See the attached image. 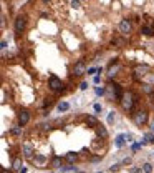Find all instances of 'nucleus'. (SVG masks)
<instances>
[{
  "instance_id": "nucleus-1",
  "label": "nucleus",
  "mask_w": 154,
  "mask_h": 173,
  "mask_svg": "<svg viewBox=\"0 0 154 173\" xmlns=\"http://www.w3.org/2000/svg\"><path fill=\"white\" fill-rule=\"evenodd\" d=\"M121 105H123V108L124 110H131L134 105V95L131 92H126L124 95H123V98H121Z\"/></svg>"
},
{
  "instance_id": "nucleus-2",
  "label": "nucleus",
  "mask_w": 154,
  "mask_h": 173,
  "mask_svg": "<svg viewBox=\"0 0 154 173\" xmlns=\"http://www.w3.org/2000/svg\"><path fill=\"white\" fill-rule=\"evenodd\" d=\"M48 86H50L53 92H60L61 88H63V83H61V80L58 78V77L52 75V77H50V80H48Z\"/></svg>"
},
{
  "instance_id": "nucleus-3",
  "label": "nucleus",
  "mask_w": 154,
  "mask_h": 173,
  "mask_svg": "<svg viewBox=\"0 0 154 173\" xmlns=\"http://www.w3.org/2000/svg\"><path fill=\"white\" fill-rule=\"evenodd\" d=\"M146 122H147V113H146V112L139 110V112L134 113V123H136L138 126H142Z\"/></svg>"
},
{
  "instance_id": "nucleus-4",
  "label": "nucleus",
  "mask_w": 154,
  "mask_h": 173,
  "mask_svg": "<svg viewBox=\"0 0 154 173\" xmlns=\"http://www.w3.org/2000/svg\"><path fill=\"white\" fill-rule=\"evenodd\" d=\"M25 25H27V19L23 17V15H18L17 19H15V30L17 33H22L25 30Z\"/></svg>"
},
{
  "instance_id": "nucleus-5",
  "label": "nucleus",
  "mask_w": 154,
  "mask_h": 173,
  "mask_svg": "<svg viewBox=\"0 0 154 173\" xmlns=\"http://www.w3.org/2000/svg\"><path fill=\"white\" fill-rule=\"evenodd\" d=\"M28 122H30V113H28L27 110H20V112H18V125L25 126Z\"/></svg>"
},
{
  "instance_id": "nucleus-6",
  "label": "nucleus",
  "mask_w": 154,
  "mask_h": 173,
  "mask_svg": "<svg viewBox=\"0 0 154 173\" xmlns=\"http://www.w3.org/2000/svg\"><path fill=\"white\" fill-rule=\"evenodd\" d=\"M119 30H121V33H123V35L129 33V32H131V22H129L128 19H123L119 22Z\"/></svg>"
},
{
  "instance_id": "nucleus-7",
  "label": "nucleus",
  "mask_w": 154,
  "mask_h": 173,
  "mask_svg": "<svg viewBox=\"0 0 154 173\" xmlns=\"http://www.w3.org/2000/svg\"><path fill=\"white\" fill-rule=\"evenodd\" d=\"M85 72H86V65H85V62H78V63L73 67V73H75V75H83Z\"/></svg>"
},
{
  "instance_id": "nucleus-8",
  "label": "nucleus",
  "mask_w": 154,
  "mask_h": 173,
  "mask_svg": "<svg viewBox=\"0 0 154 173\" xmlns=\"http://www.w3.org/2000/svg\"><path fill=\"white\" fill-rule=\"evenodd\" d=\"M147 72H149V67L147 65H141V67H136V68H134V75H136V77H142V75H146Z\"/></svg>"
},
{
  "instance_id": "nucleus-9",
  "label": "nucleus",
  "mask_w": 154,
  "mask_h": 173,
  "mask_svg": "<svg viewBox=\"0 0 154 173\" xmlns=\"http://www.w3.org/2000/svg\"><path fill=\"white\" fill-rule=\"evenodd\" d=\"M113 86V92H114V97L118 100H121L123 98V95H124V92H123V88H121V85H118V83H114V85H111Z\"/></svg>"
},
{
  "instance_id": "nucleus-10",
  "label": "nucleus",
  "mask_w": 154,
  "mask_h": 173,
  "mask_svg": "<svg viewBox=\"0 0 154 173\" xmlns=\"http://www.w3.org/2000/svg\"><path fill=\"white\" fill-rule=\"evenodd\" d=\"M94 130H96V135H98L100 138H106V137H108L106 128H104L103 125H96V126H94Z\"/></svg>"
},
{
  "instance_id": "nucleus-11",
  "label": "nucleus",
  "mask_w": 154,
  "mask_h": 173,
  "mask_svg": "<svg viewBox=\"0 0 154 173\" xmlns=\"http://www.w3.org/2000/svg\"><path fill=\"white\" fill-rule=\"evenodd\" d=\"M141 33H142V35H146V37H151V35H154V27L144 25L142 28H141Z\"/></svg>"
},
{
  "instance_id": "nucleus-12",
  "label": "nucleus",
  "mask_w": 154,
  "mask_h": 173,
  "mask_svg": "<svg viewBox=\"0 0 154 173\" xmlns=\"http://www.w3.org/2000/svg\"><path fill=\"white\" fill-rule=\"evenodd\" d=\"M22 152H23V157L25 158H32V153H33V148L30 145H23V148H22Z\"/></svg>"
},
{
  "instance_id": "nucleus-13",
  "label": "nucleus",
  "mask_w": 154,
  "mask_h": 173,
  "mask_svg": "<svg viewBox=\"0 0 154 173\" xmlns=\"http://www.w3.org/2000/svg\"><path fill=\"white\" fill-rule=\"evenodd\" d=\"M86 125H90L91 128H94V126L98 125V120H96V117H93V115H88V117H86Z\"/></svg>"
},
{
  "instance_id": "nucleus-14",
  "label": "nucleus",
  "mask_w": 154,
  "mask_h": 173,
  "mask_svg": "<svg viewBox=\"0 0 154 173\" xmlns=\"http://www.w3.org/2000/svg\"><path fill=\"white\" fill-rule=\"evenodd\" d=\"M12 168H14L15 172H20V170H23V168H22V160H20V158H15L14 161H12Z\"/></svg>"
},
{
  "instance_id": "nucleus-15",
  "label": "nucleus",
  "mask_w": 154,
  "mask_h": 173,
  "mask_svg": "<svg viewBox=\"0 0 154 173\" xmlns=\"http://www.w3.org/2000/svg\"><path fill=\"white\" fill-rule=\"evenodd\" d=\"M76 158H78V155H76L75 152H68L66 153V161H68V163H73Z\"/></svg>"
},
{
  "instance_id": "nucleus-16",
  "label": "nucleus",
  "mask_w": 154,
  "mask_h": 173,
  "mask_svg": "<svg viewBox=\"0 0 154 173\" xmlns=\"http://www.w3.org/2000/svg\"><path fill=\"white\" fill-rule=\"evenodd\" d=\"M52 166H53L55 170H58V168H61V158H58V157H55V158L52 160Z\"/></svg>"
},
{
  "instance_id": "nucleus-17",
  "label": "nucleus",
  "mask_w": 154,
  "mask_h": 173,
  "mask_svg": "<svg viewBox=\"0 0 154 173\" xmlns=\"http://www.w3.org/2000/svg\"><path fill=\"white\" fill-rule=\"evenodd\" d=\"M124 138H126V135H118L116 137V146L118 148H121V146L124 145Z\"/></svg>"
},
{
  "instance_id": "nucleus-18",
  "label": "nucleus",
  "mask_w": 154,
  "mask_h": 173,
  "mask_svg": "<svg viewBox=\"0 0 154 173\" xmlns=\"http://www.w3.org/2000/svg\"><path fill=\"white\" fill-rule=\"evenodd\" d=\"M153 170H154V168H153V165H151V163H144V165H142V168H141V172H146V173H151Z\"/></svg>"
},
{
  "instance_id": "nucleus-19",
  "label": "nucleus",
  "mask_w": 154,
  "mask_h": 173,
  "mask_svg": "<svg viewBox=\"0 0 154 173\" xmlns=\"http://www.w3.org/2000/svg\"><path fill=\"white\" fill-rule=\"evenodd\" d=\"M61 170H63V172H78V170H76L75 166H71V165H68V166H61Z\"/></svg>"
},
{
  "instance_id": "nucleus-20",
  "label": "nucleus",
  "mask_w": 154,
  "mask_h": 173,
  "mask_svg": "<svg viewBox=\"0 0 154 173\" xmlns=\"http://www.w3.org/2000/svg\"><path fill=\"white\" fill-rule=\"evenodd\" d=\"M68 108H70L68 103H60V105H58V110H60V112H66Z\"/></svg>"
},
{
  "instance_id": "nucleus-21",
  "label": "nucleus",
  "mask_w": 154,
  "mask_h": 173,
  "mask_svg": "<svg viewBox=\"0 0 154 173\" xmlns=\"http://www.w3.org/2000/svg\"><path fill=\"white\" fill-rule=\"evenodd\" d=\"M116 72H118V67H111L108 75H109V77H114V75H116Z\"/></svg>"
},
{
  "instance_id": "nucleus-22",
  "label": "nucleus",
  "mask_w": 154,
  "mask_h": 173,
  "mask_svg": "<svg viewBox=\"0 0 154 173\" xmlns=\"http://www.w3.org/2000/svg\"><path fill=\"white\" fill-rule=\"evenodd\" d=\"M70 5L73 7V8H80V0H71V3H70Z\"/></svg>"
},
{
  "instance_id": "nucleus-23",
  "label": "nucleus",
  "mask_w": 154,
  "mask_h": 173,
  "mask_svg": "<svg viewBox=\"0 0 154 173\" xmlns=\"http://www.w3.org/2000/svg\"><path fill=\"white\" fill-rule=\"evenodd\" d=\"M12 133H14V135H20L22 130L18 128V126H14V128H12Z\"/></svg>"
},
{
  "instance_id": "nucleus-24",
  "label": "nucleus",
  "mask_w": 154,
  "mask_h": 173,
  "mask_svg": "<svg viewBox=\"0 0 154 173\" xmlns=\"http://www.w3.org/2000/svg\"><path fill=\"white\" fill-rule=\"evenodd\" d=\"M108 122H109V123H113L114 122V112H111L109 115H108Z\"/></svg>"
},
{
  "instance_id": "nucleus-25",
  "label": "nucleus",
  "mask_w": 154,
  "mask_h": 173,
  "mask_svg": "<svg viewBox=\"0 0 154 173\" xmlns=\"http://www.w3.org/2000/svg\"><path fill=\"white\" fill-rule=\"evenodd\" d=\"M142 88H144L146 92H153V86L151 85H142Z\"/></svg>"
},
{
  "instance_id": "nucleus-26",
  "label": "nucleus",
  "mask_w": 154,
  "mask_h": 173,
  "mask_svg": "<svg viewBox=\"0 0 154 173\" xmlns=\"http://www.w3.org/2000/svg\"><path fill=\"white\" fill-rule=\"evenodd\" d=\"M96 93H98V95H103V93H104V88H103V86H98V88H96Z\"/></svg>"
},
{
  "instance_id": "nucleus-27",
  "label": "nucleus",
  "mask_w": 154,
  "mask_h": 173,
  "mask_svg": "<svg viewBox=\"0 0 154 173\" xmlns=\"http://www.w3.org/2000/svg\"><path fill=\"white\" fill-rule=\"evenodd\" d=\"M119 168V165H113V166H109V172H116Z\"/></svg>"
},
{
  "instance_id": "nucleus-28",
  "label": "nucleus",
  "mask_w": 154,
  "mask_h": 173,
  "mask_svg": "<svg viewBox=\"0 0 154 173\" xmlns=\"http://www.w3.org/2000/svg\"><path fill=\"white\" fill-rule=\"evenodd\" d=\"M80 88H81V90H86V88H88V83H86V82H83V83H81V86H80Z\"/></svg>"
},
{
  "instance_id": "nucleus-29",
  "label": "nucleus",
  "mask_w": 154,
  "mask_h": 173,
  "mask_svg": "<svg viewBox=\"0 0 154 173\" xmlns=\"http://www.w3.org/2000/svg\"><path fill=\"white\" fill-rule=\"evenodd\" d=\"M94 110H96V112H101V105H100V103H96V105H94Z\"/></svg>"
},
{
  "instance_id": "nucleus-30",
  "label": "nucleus",
  "mask_w": 154,
  "mask_h": 173,
  "mask_svg": "<svg viewBox=\"0 0 154 173\" xmlns=\"http://www.w3.org/2000/svg\"><path fill=\"white\" fill-rule=\"evenodd\" d=\"M37 161H38V163H43V161H45V158H43V157H37Z\"/></svg>"
},
{
  "instance_id": "nucleus-31",
  "label": "nucleus",
  "mask_w": 154,
  "mask_h": 173,
  "mask_svg": "<svg viewBox=\"0 0 154 173\" xmlns=\"http://www.w3.org/2000/svg\"><path fill=\"white\" fill-rule=\"evenodd\" d=\"M129 172H131V173H136V172H139V168H136V166H133V168H131Z\"/></svg>"
},
{
  "instance_id": "nucleus-32",
  "label": "nucleus",
  "mask_w": 154,
  "mask_h": 173,
  "mask_svg": "<svg viewBox=\"0 0 154 173\" xmlns=\"http://www.w3.org/2000/svg\"><path fill=\"white\" fill-rule=\"evenodd\" d=\"M151 132L154 133V122H153V123H151Z\"/></svg>"
},
{
  "instance_id": "nucleus-33",
  "label": "nucleus",
  "mask_w": 154,
  "mask_h": 173,
  "mask_svg": "<svg viewBox=\"0 0 154 173\" xmlns=\"http://www.w3.org/2000/svg\"><path fill=\"white\" fill-rule=\"evenodd\" d=\"M41 2H43V3H48V2H50V0H41Z\"/></svg>"
}]
</instances>
